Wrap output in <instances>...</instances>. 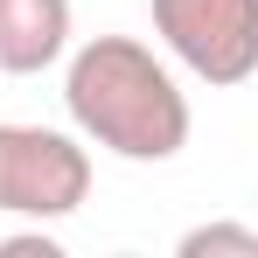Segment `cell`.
Segmentation results:
<instances>
[{
    "label": "cell",
    "instance_id": "1",
    "mask_svg": "<svg viewBox=\"0 0 258 258\" xmlns=\"http://www.w3.org/2000/svg\"><path fill=\"white\" fill-rule=\"evenodd\" d=\"M63 112L91 147H105L119 161H140V168L174 161L196 133L188 91L174 84V70L140 35H91V42L70 49Z\"/></svg>",
    "mask_w": 258,
    "mask_h": 258
},
{
    "label": "cell",
    "instance_id": "2",
    "mask_svg": "<svg viewBox=\"0 0 258 258\" xmlns=\"http://www.w3.org/2000/svg\"><path fill=\"white\" fill-rule=\"evenodd\" d=\"M91 196V140L63 126L0 119V216L63 223Z\"/></svg>",
    "mask_w": 258,
    "mask_h": 258
},
{
    "label": "cell",
    "instance_id": "3",
    "mask_svg": "<svg viewBox=\"0 0 258 258\" xmlns=\"http://www.w3.org/2000/svg\"><path fill=\"white\" fill-rule=\"evenodd\" d=\"M154 35L216 91L258 77V0H154Z\"/></svg>",
    "mask_w": 258,
    "mask_h": 258
},
{
    "label": "cell",
    "instance_id": "4",
    "mask_svg": "<svg viewBox=\"0 0 258 258\" xmlns=\"http://www.w3.org/2000/svg\"><path fill=\"white\" fill-rule=\"evenodd\" d=\"M70 56V0H0V77H42Z\"/></svg>",
    "mask_w": 258,
    "mask_h": 258
},
{
    "label": "cell",
    "instance_id": "5",
    "mask_svg": "<svg viewBox=\"0 0 258 258\" xmlns=\"http://www.w3.org/2000/svg\"><path fill=\"white\" fill-rule=\"evenodd\" d=\"M181 258H258V230L251 223H196L181 230Z\"/></svg>",
    "mask_w": 258,
    "mask_h": 258
},
{
    "label": "cell",
    "instance_id": "6",
    "mask_svg": "<svg viewBox=\"0 0 258 258\" xmlns=\"http://www.w3.org/2000/svg\"><path fill=\"white\" fill-rule=\"evenodd\" d=\"M28 251H42V258H63V244H56V237H7V244H0V258H28Z\"/></svg>",
    "mask_w": 258,
    "mask_h": 258
}]
</instances>
